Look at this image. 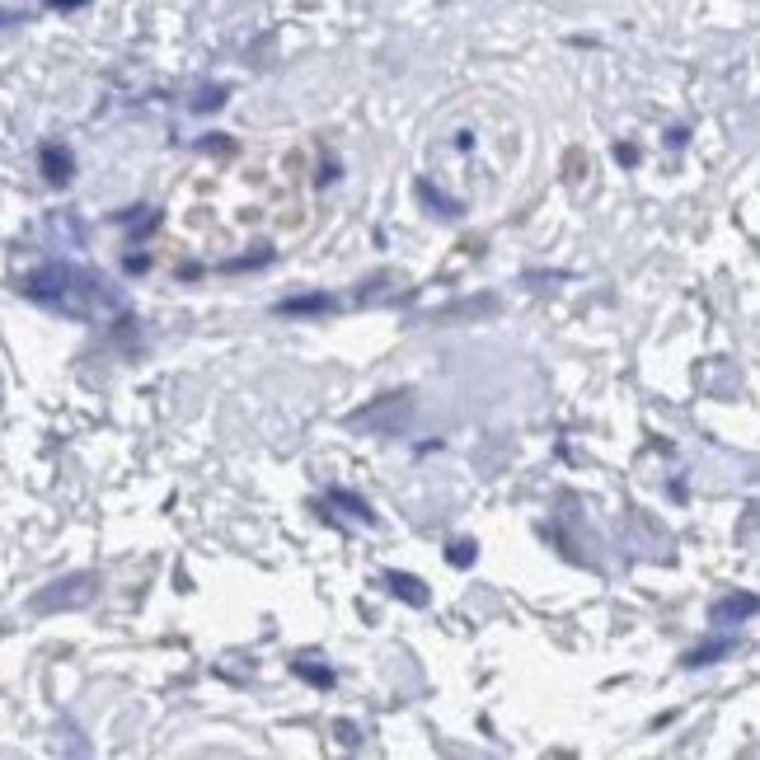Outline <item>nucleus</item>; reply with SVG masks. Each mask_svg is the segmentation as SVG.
I'll return each instance as SVG.
<instances>
[{
  "label": "nucleus",
  "instance_id": "1",
  "mask_svg": "<svg viewBox=\"0 0 760 760\" xmlns=\"http://www.w3.org/2000/svg\"><path fill=\"white\" fill-rule=\"evenodd\" d=\"M390 592L409 596L414 606H422V601H428V592H422V582H418V577H404V573H390Z\"/></svg>",
  "mask_w": 760,
  "mask_h": 760
},
{
  "label": "nucleus",
  "instance_id": "2",
  "mask_svg": "<svg viewBox=\"0 0 760 760\" xmlns=\"http://www.w3.org/2000/svg\"><path fill=\"white\" fill-rule=\"evenodd\" d=\"M751 610H756V601H751V596H741V601L733 596V601H723V606L714 610V620H733V615H751Z\"/></svg>",
  "mask_w": 760,
  "mask_h": 760
},
{
  "label": "nucleus",
  "instance_id": "3",
  "mask_svg": "<svg viewBox=\"0 0 760 760\" xmlns=\"http://www.w3.org/2000/svg\"><path fill=\"white\" fill-rule=\"evenodd\" d=\"M470 559H474L470 544H451V563H470Z\"/></svg>",
  "mask_w": 760,
  "mask_h": 760
},
{
  "label": "nucleus",
  "instance_id": "4",
  "mask_svg": "<svg viewBox=\"0 0 760 760\" xmlns=\"http://www.w3.org/2000/svg\"><path fill=\"white\" fill-rule=\"evenodd\" d=\"M300 671V676H310L315 685H329V671H315V667H296Z\"/></svg>",
  "mask_w": 760,
  "mask_h": 760
}]
</instances>
